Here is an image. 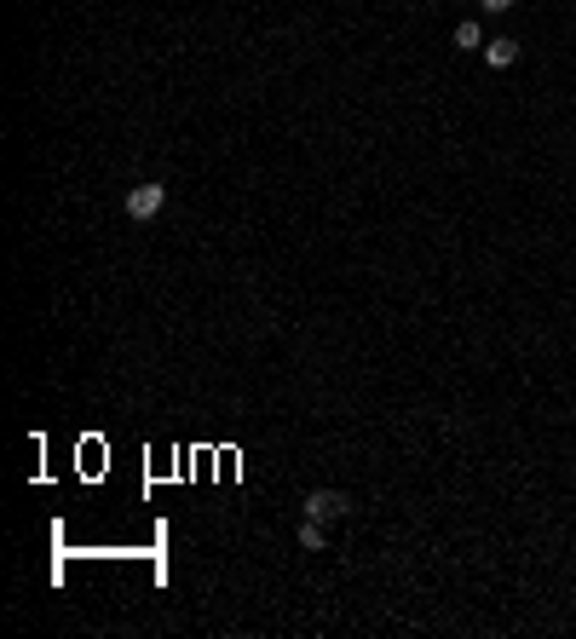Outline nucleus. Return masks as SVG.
Returning <instances> with one entry per match:
<instances>
[{
	"label": "nucleus",
	"mask_w": 576,
	"mask_h": 639,
	"mask_svg": "<svg viewBox=\"0 0 576 639\" xmlns=\"http://www.w3.org/2000/svg\"><path fill=\"white\" fill-rule=\"evenodd\" d=\"M352 501L340 496V489H317V496H305V519H346Z\"/></svg>",
	"instance_id": "f03ea898"
},
{
	"label": "nucleus",
	"mask_w": 576,
	"mask_h": 639,
	"mask_svg": "<svg viewBox=\"0 0 576 639\" xmlns=\"http://www.w3.org/2000/svg\"><path fill=\"white\" fill-rule=\"evenodd\" d=\"M162 202H167V184H156V179L133 184V190H127V219H156V214H162Z\"/></svg>",
	"instance_id": "f257e3e1"
},
{
	"label": "nucleus",
	"mask_w": 576,
	"mask_h": 639,
	"mask_svg": "<svg viewBox=\"0 0 576 639\" xmlns=\"http://www.w3.org/2000/svg\"><path fill=\"white\" fill-rule=\"evenodd\" d=\"M484 12H507V6H519V0H479Z\"/></svg>",
	"instance_id": "423d86ee"
},
{
	"label": "nucleus",
	"mask_w": 576,
	"mask_h": 639,
	"mask_svg": "<svg viewBox=\"0 0 576 639\" xmlns=\"http://www.w3.org/2000/svg\"><path fill=\"white\" fill-rule=\"evenodd\" d=\"M513 58H519V41H507V35H496V41H484V64H490V69H507Z\"/></svg>",
	"instance_id": "7ed1b4c3"
},
{
	"label": "nucleus",
	"mask_w": 576,
	"mask_h": 639,
	"mask_svg": "<svg viewBox=\"0 0 576 639\" xmlns=\"http://www.w3.org/2000/svg\"><path fill=\"white\" fill-rule=\"evenodd\" d=\"M300 547H305V553L323 547V519H300Z\"/></svg>",
	"instance_id": "39448f33"
},
{
	"label": "nucleus",
	"mask_w": 576,
	"mask_h": 639,
	"mask_svg": "<svg viewBox=\"0 0 576 639\" xmlns=\"http://www.w3.org/2000/svg\"><path fill=\"white\" fill-rule=\"evenodd\" d=\"M456 53H484V29L479 23H456Z\"/></svg>",
	"instance_id": "20e7f679"
}]
</instances>
